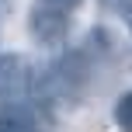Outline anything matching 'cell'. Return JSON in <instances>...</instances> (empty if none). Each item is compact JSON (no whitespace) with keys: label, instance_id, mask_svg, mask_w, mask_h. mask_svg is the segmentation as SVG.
Here are the masks:
<instances>
[{"label":"cell","instance_id":"6da1fadb","mask_svg":"<svg viewBox=\"0 0 132 132\" xmlns=\"http://www.w3.org/2000/svg\"><path fill=\"white\" fill-rule=\"evenodd\" d=\"M31 90H35V70L28 66V59L18 52H4L0 56V101L18 104Z\"/></svg>","mask_w":132,"mask_h":132},{"label":"cell","instance_id":"7a4b0ae2","mask_svg":"<svg viewBox=\"0 0 132 132\" xmlns=\"http://www.w3.org/2000/svg\"><path fill=\"white\" fill-rule=\"evenodd\" d=\"M28 28H31V38L38 42V45H49V49H52V45H63V42H66V31H70V14L38 4L31 11Z\"/></svg>","mask_w":132,"mask_h":132},{"label":"cell","instance_id":"3957f363","mask_svg":"<svg viewBox=\"0 0 132 132\" xmlns=\"http://www.w3.org/2000/svg\"><path fill=\"white\" fill-rule=\"evenodd\" d=\"M0 132H35V122L24 111L11 108V111H0Z\"/></svg>","mask_w":132,"mask_h":132},{"label":"cell","instance_id":"277c9868","mask_svg":"<svg viewBox=\"0 0 132 132\" xmlns=\"http://www.w3.org/2000/svg\"><path fill=\"white\" fill-rule=\"evenodd\" d=\"M115 125L122 132H132V90L115 101Z\"/></svg>","mask_w":132,"mask_h":132},{"label":"cell","instance_id":"5b68a950","mask_svg":"<svg viewBox=\"0 0 132 132\" xmlns=\"http://www.w3.org/2000/svg\"><path fill=\"white\" fill-rule=\"evenodd\" d=\"M84 0H42V7H56V11H63V14H70L73 7H80Z\"/></svg>","mask_w":132,"mask_h":132},{"label":"cell","instance_id":"8992f818","mask_svg":"<svg viewBox=\"0 0 132 132\" xmlns=\"http://www.w3.org/2000/svg\"><path fill=\"white\" fill-rule=\"evenodd\" d=\"M129 4H132V0H101V7H108V11H122V14H125Z\"/></svg>","mask_w":132,"mask_h":132},{"label":"cell","instance_id":"52a82bcc","mask_svg":"<svg viewBox=\"0 0 132 132\" xmlns=\"http://www.w3.org/2000/svg\"><path fill=\"white\" fill-rule=\"evenodd\" d=\"M125 21H129V28H132V4L125 7Z\"/></svg>","mask_w":132,"mask_h":132},{"label":"cell","instance_id":"ba28073f","mask_svg":"<svg viewBox=\"0 0 132 132\" xmlns=\"http://www.w3.org/2000/svg\"><path fill=\"white\" fill-rule=\"evenodd\" d=\"M7 4H11V0H0V11H4V7H7Z\"/></svg>","mask_w":132,"mask_h":132}]
</instances>
